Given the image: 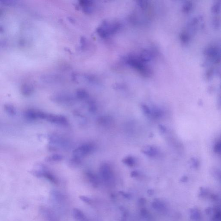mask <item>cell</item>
I'll use <instances>...</instances> for the list:
<instances>
[{"label": "cell", "mask_w": 221, "mask_h": 221, "mask_svg": "<svg viewBox=\"0 0 221 221\" xmlns=\"http://www.w3.org/2000/svg\"><path fill=\"white\" fill-rule=\"evenodd\" d=\"M92 148L89 145H85L77 148L74 151V155L76 157L85 156L86 155L89 154L91 152Z\"/></svg>", "instance_id": "cell-1"}, {"label": "cell", "mask_w": 221, "mask_h": 221, "mask_svg": "<svg viewBox=\"0 0 221 221\" xmlns=\"http://www.w3.org/2000/svg\"><path fill=\"white\" fill-rule=\"evenodd\" d=\"M100 174L105 182H108L112 177L111 170L109 165H104L100 169Z\"/></svg>", "instance_id": "cell-2"}, {"label": "cell", "mask_w": 221, "mask_h": 221, "mask_svg": "<svg viewBox=\"0 0 221 221\" xmlns=\"http://www.w3.org/2000/svg\"><path fill=\"white\" fill-rule=\"evenodd\" d=\"M46 120L50 122L59 124H65L67 123V121L64 117L61 116L54 115H47Z\"/></svg>", "instance_id": "cell-3"}, {"label": "cell", "mask_w": 221, "mask_h": 221, "mask_svg": "<svg viewBox=\"0 0 221 221\" xmlns=\"http://www.w3.org/2000/svg\"><path fill=\"white\" fill-rule=\"evenodd\" d=\"M34 91V87L31 84L25 83L23 84L21 87V92L22 94L26 97L30 96Z\"/></svg>", "instance_id": "cell-4"}, {"label": "cell", "mask_w": 221, "mask_h": 221, "mask_svg": "<svg viewBox=\"0 0 221 221\" xmlns=\"http://www.w3.org/2000/svg\"><path fill=\"white\" fill-rule=\"evenodd\" d=\"M73 215L75 219L77 221H84L86 219L84 214L80 210L77 209H74Z\"/></svg>", "instance_id": "cell-5"}, {"label": "cell", "mask_w": 221, "mask_h": 221, "mask_svg": "<svg viewBox=\"0 0 221 221\" xmlns=\"http://www.w3.org/2000/svg\"><path fill=\"white\" fill-rule=\"evenodd\" d=\"M87 176L88 177L89 182L94 187H97L99 184V181L98 178L94 174L91 173H87Z\"/></svg>", "instance_id": "cell-6"}, {"label": "cell", "mask_w": 221, "mask_h": 221, "mask_svg": "<svg viewBox=\"0 0 221 221\" xmlns=\"http://www.w3.org/2000/svg\"><path fill=\"white\" fill-rule=\"evenodd\" d=\"M142 152L145 154L150 156L155 155L156 153V150L155 149L152 147L149 146L145 147L142 150Z\"/></svg>", "instance_id": "cell-7"}, {"label": "cell", "mask_w": 221, "mask_h": 221, "mask_svg": "<svg viewBox=\"0 0 221 221\" xmlns=\"http://www.w3.org/2000/svg\"><path fill=\"white\" fill-rule=\"evenodd\" d=\"M5 110L10 115L14 116L16 115V110L14 106L7 104L4 106Z\"/></svg>", "instance_id": "cell-8"}, {"label": "cell", "mask_w": 221, "mask_h": 221, "mask_svg": "<svg viewBox=\"0 0 221 221\" xmlns=\"http://www.w3.org/2000/svg\"><path fill=\"white\" fill-rule=\"evenodd\" d=\"M16 3V1L14 0H0V5L4 6H14Z\"/></svg>", "instance_id": "cell-9"}, {"label": "cell", "mask_w": 221, "mask_h": 221, "mask_svg": "<svg viewBox=\"0 0 221 221\" xmlns=\"http://www.w3.org/2000/svg\"><path fill=\"white\" fill-rule=\"evenodd\" d=\"M127 165L130 166H133L134 164V160L132 157H128L125 158L123 161Z\"/></svg>", "instance_id": "cell-10"}, {"label": "cell", "mask_w": 221, "mask_h": 221, "mask_svg": "<svg viewBox=\"0 0 221 221\" xmlns=\"http://www.w3.org/2000/svg\"><path fill=\"white\" fill-rule=\"evenodd\" d=\"M79 198L83 201V202H84L88 204H91L92 203V201L91 198L89 197H87V196H79Z\"/></svg>", "instance_id": "cell-11"}, {"label": "cell", "mask_w": 221, "mask_h": 221, "mask_svg": "<svg viewBox=\"0 0 221 221\" xmlns=\"http://www.w3.org/2000/svg\"><path fill=\"white\" fill-rule=\"evenodd\" d=\"M7 45V40L4 38L0 39V47H6Z\"/></svg>", "instance_id": "cell-12"}, {"label": "cell", "mask_w": 221, "mask_h": 221, "mask_svg": "<svg viewBox=\"0 0 221 221\" xmlns=\"http://www.w3.org/2000/svg\"><path fill=\"white\" fill-rule=\"evenodd\" d=\"M214 151L217 153H219L221 151V143L220 142H218L217 144H215L214 147Z\"/></svg>", "instance_id": "cell-13"}, {"label": "cell", "mask_w": 221, "mask_h": 221, "mask_svg": "<svg viewBox=\"0 0 221 221\" xmlns=\"http://www.w3.org/2000/svg\"><path fill=\"white\" fill-rule=\"evenodd\" d=\"M61 156H60L59 155H54L53 156L50 157L49 160H54V161H56V160H61Z\"/></svg>", "instance_id": "cell-14"}, {"label": "cell", "mask_w": 221, "mask_h": 221, "mask_svg": "<svg viewBox=\"0 0 221 221\" xmlns=\"http://www.w3.org/2000/svg\"><path fill=\"white\" fill-rule=\"evenodd\" d=\"M142 110L146 114L149 115L150 113V110L147 106H142Z\"/></svg>", "instance_id": "cell-15"}, {"label": "cell", "mask_w": 221, "mask_h": 221, "mask_svg": "<svg viewBox=\"0 0 221 221\" xmlns=\"http://www.w3.org/2000/svg\"><path fill=\"white\" fill-rule=\"evenodd\" d=\"M192 162H193V165L195 167L197 166L198 165V161L197 160H196V159H193Z\"/></svg>", "instance_id": "cell-16"}, {"label": "cell", "mask_w": 221, "mask_h": 221, "mask_svg": "<svg viewBox=\"0 0 221 221\" xmlns=\"http://www.w3.org/2000/svg\"><path fill=\"white\" fill-rule=\"evenodd\" d=\"M4 28L2 25H0V34H2L4 32Z\"/></svg>", "instance_id": "cell-17"}, {"label": "cell", "mask_w": 221, "mask_h": 221, "mask_svg": "<svg viewBox=\"0 0 221 221\" xmlns=\"http://www.w3.org/2000/svg\"><path fill=\"white\" fill-rule=\"evenodd\" d=\"M2 14H3V11L0 9V16L2 15Z\"/></svg>", "instance_id": "cell-18"}]
</instances>
